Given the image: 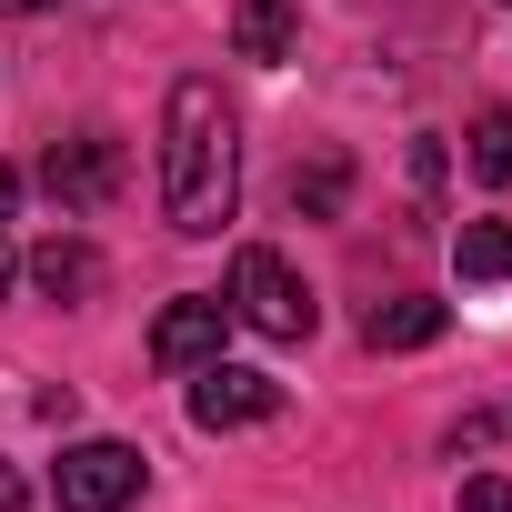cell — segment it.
I'll list each match as a JSON object with an SVG mask.
<instances>
[{"label":"cell","instance_id":"6da1fadb","mask_svg":"<svg viewBox=\"0 0 512 512\" xmlns=\"http://www.w3.org/2000/svg\"><path fill=\"white\" fill-rule=\"evenodd\" d=\"M161 201H171V231L211 241L231 211H241V141H231V101L221 81H171L161 101Z\"/></svg>","mask_w":512,"mask_h":512},{"label":"cell","instance_id":"7a4b0ae2","mask_svg":"<svg viewBox=\"0 0 512 512\" xmlns=\"http://www.w3.org/2000/svg\"><path fill=\"white\" fill-rule=\"evenodd\" d=\"M231 322H251V332H262V342H312V282L282 262V251L272 241H251L241 251V262H231Z\"/></svg>","mask_w":512,"mask_h":512},{"label":"cell","instance_id":"3957f363","mask_svg":"<svg viewBox=\"0 0 512 512\" xmlns=\"http://www.w3.org/2000/svg\"><path fill=\"white\" fill-rule=\"evenodd\" d=\"M51 492H61V512H131L141 502V452L131 442H71Z\"/></svg>","mask_w":512,"mask_h":512},{"label":"cell","instance_id":"277c9868","mask_svg":"<svg viewBox=\"0 0 512 512\" xmlns=\"http://www.w3.org/2000/svg\"><path fill=\"white\" fill-rule=\"evenodd\" d=\"M272 412H282V382H272V372L201 362V382H191V422H201V432H241V422H272Z\"/></svg>","mask_w":512,"mask_h":512},{"label":"cell","instance_id":"5b68a950","mask_svg":"<svg viewBox=\"0 0 512 512\" xmlns=\"http://www.w3.org/2000/svg\"><path fill=\"white\" fill-rule=\"evenodd\" d=\"M41 181H51V201H61V211H101V201L121 191V151H111L101 131H81V141H51Z\"/></svg>","mask_w":512,"mask_h":512},{"label":"cell","instance_id":"8992f818","mask_svg":"<svg viewBox=\"0 0 512 512\" xmlns=\"http://www.w3.org/2000/svg\"><path fill=\"white\" fill-rule=\"evenodd\" d=\"M221 332H231V302H171L161 322H151V362L161 372H201V362H221Z\"/></svg>","mask_w":512,"mask_h":512},{"label":"cell","instance_id":"52a82bcc","mask_svg":"<svg viewBox=\"0 0 512 512\" xmlns=\"http://www.w3.org/2000/svg\"><path fill=\"white\" fill-rule=\"evenodd\" d=\"M31 282H41L51 302H91V292H101V251H91L81 231H51V241L31 251Z\"/></svg>","mask_w":512,"mask_h":512},{"label":"cell","instance_id":"ba28073f","mask_svg":"<svg viewBox=\"0 0 512 512\" xmlns=\"http://www.w3.org/2000/svg\"><path fill=\"white\" fill-rule=\"evenodd\" d=\"M442 302L432 292H402V302H372V322H362V342L372 352H422V342H442Z\"/></svg>","mask_w":512,"mask_h":512},{"label":"cell","instance_id":"9c48e42d","mask_svg":"<svg viewBox=\"0 0 512 512\" xmlns=\"http://www.w3.org/2000/svg\"><path fill=\"white\" fill-rule=\"evenodd\" d=\"M231 41H241V61H292V0H241Z\"/></svg>","mask_w":512,"mask_h":512},{"label":"cell","instance_id":"30bf717a","mask_svg":"<svg viewBox=\"0 0 512 512\" xmlns=\"http://www.w3.org/2000/svg\"><path fill=\"white\" fill-rule=\"evenodd\" d=\"M452 262H462V282H512V221H472L452 241Z\"/></svg>","mask_w":512,"mask_h":512},{"label":"cell","instance_id":"8fae6325","mask_svg":"<svg viewBox=\"0 0 512 512\" xmlns=\"http://www.w3.org/2000/svg\"><path fill=\"white\" fill-rule=\"evenodd\" d=\"M342 191H352V161H342V151H322L312 171H292V211H302V221H332Z\"/></svg>","mask_w":512,"mask_h":512},{"label":"cell","instance_id":"7c38bea8","mask_svg":"<svg viewBox=\"0 0 512 512\" xmlns=\"http://www.w3.org/2000/svg\"><path fill=\"white\" fill-rule=\"evenodd\" d=\"M482 181H512V111L492 101V111H472V151H462Z\"/></svg>","mask_w":512,"mask_h":512},{"label":"cell","instance_id":"4fadbf2b","mask_svg":"<svg viewBox=\"0 0 512 512\" xmlns=\"http://www.w3.org/2000/svg\"><path fill=\"white\" fill-rule=\"evenodd\" d=\"M462 512H512V482H502V472H472V482H462Z\"/></svg>","mask_w":512,"mask_h":512},{"label":"cell","instance_id":"5bb4252c","mask_svg":"<svg viewBox=\"0 0 512 512\" xmlns=\"http://www.w3.org/2000/svg\"><path fill=\"white\" fill-rule=\"evenodd\" d=\"M21 502H31V482H21L11 462H0V512H21Z\"/></svg>","mask_w":512,"mask_h":512},{"label":"cell","instance_id":"9a60e30c","mask_svg":"<svg viewBox=\"0 0 512 512\" xmlns=\"http://www.w3.org/2000/svg\"><path fill=\"white\" fill-rule=\"evenodd\" d=\"M11 201H21V171H11V161H0V221H11Z\"/></svg>","mask_w":512,"mask_h":512},{"label":"cell","instance_id":"2e32d148","mask_svg":"<svg viewBox=\"0 0 512 512\" xmlns=\"http://www.w3.org/2000/svg\"><path fill=\"white\" fill-rule=\"evenodd\" d=\"M0 11H11V21H31V11H51V0H0Z\"/></svg>","mask_w":512,"mask_h":512},{"label":"cell","instance_id":"e0dca14e","mask_svg":"<svg viewBox=\"0 0 512 512\" xmlns=\"http://www.w3.org/2000/svg\"><path fill=\"white\" fill-rule=\"evenodd\" d=\"M11 272H21V262H11V241H0V292H11Z\"/></svg>","mask_w":512,"mask_h":512}]
</instances>
